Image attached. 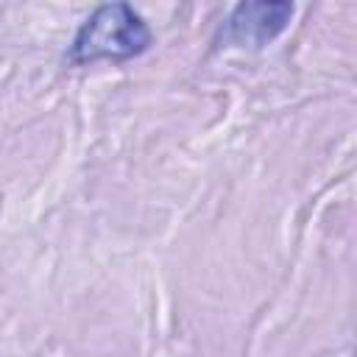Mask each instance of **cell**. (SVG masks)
<instances>
[{
    "label": "cell",
    "instance_id": "obj_2",
    "mask_svg": "<svg viewBox=\"0 0 357 357\" xmlns=\"http://www.w3.org/2000/svg\"><path fill=\"white\" fill-rule=\"evenodd\" d=\"M296 6L287 0H245L231 8L223 25V39L240 47H262L273 42L290 22Z\"/></svg>",
    "mask_w": 357,
    "mask_h": 357
},
{
    "label": "cell",
    "instance_id": "obj_1",
    "mask_svg": "<svg viewBox=\"0 0 357 357\" xmlns=\"http://www.w3.org/2000/svg\"><path fill=\"white\" fill-rule=\"evenodd\" d=\"M151 39L148 22L128 3H103L75 31L67 59L70 64L128 61L142 56Z\"/></svg>",
    "mask_w": 357,
    "mask_h": 357
}]
</instances>
